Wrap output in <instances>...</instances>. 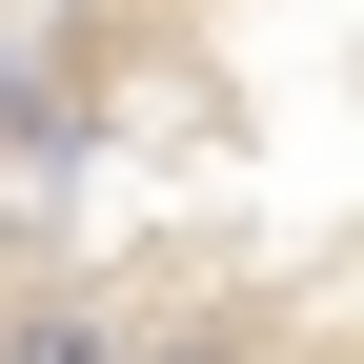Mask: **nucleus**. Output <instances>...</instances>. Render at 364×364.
Instances as JSON below:
<instances>
[{
    "label": "nucleus",
    "mask_w": 364,
    "mask_h": 364,
    "mask_svg": "<svg viewBox=\"0 0 364 364\" xmlns=\"http://www.w3.org/2000/svg\"><path fill=\"white\" fill-rule=\"evenodd\" d=\"M0 364H122V324H81V304H21V324H0Z\"/></svg>",
    "instance_id": "obj_1"
},
{
    "label": "nucleus",
    "mask_w": 364,
    "mask_h": 364,
    "mask_svg": "<svg viewBox=\"0 0 364 364\" xmlns=\"http://www.w3.org/2000/svg\"><path fill=\"white\" fill-rule=\"evenodd\" d=\"M122 364H263V344H243V324H203V344H122Z\"/></svg>",
    "instance_id": "obj_2"
}]
</instances>
